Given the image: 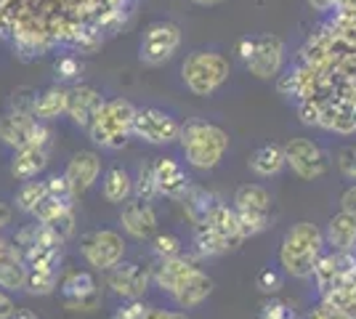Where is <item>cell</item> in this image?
<instances>
[{"label": "cell", "instance_id": "6da1fadb", "mask_svg": "<svg viewBox=\"0 0 356 319\" xmlns=\"http://www.w3.org/2000/svg\"><path fill=\"white\" fill-rule=\"evenodd\" d=\"M181 152L186 157V163L200 170H210L223 160V154L229 149V133L221 125L205 120H189L181 128Z\"/></svg>", "mask_w": 356, "mask_h": 319}, {"label": "cell", "instance_id": "7a4b0ae2", "mask_svg": "<svg viewBox=\"0 0 356 319\" xmlns=\"http://www.w3.org/2000/svg\"><path fill=\"white\" fill-rule=\"evenodd\" d=\"M322 245H325V234L312 221H298L296 227L287 229L282 247H280V261H282L284 272L300 279L314 277V269L322 259Z\"/></svg>", "mask_w": 356, "mask_h": 319}, {"label": "cell", "instance_id": "3957f363", "mask_svg": "<svg viewBox=\"0 0 356 319\" xmlns=\"http://www.w3.org/2000/svg\"><path fill=\"white\" fill-rule=\"evenodd\" d=\"M136 106L125 99H109L96 112L93 122L88 125L90 141L104 149H120L125 141L134 136Z\"/></svg>", "mask_w": 356, "mask_h": 319}, {"label": "cell", "instance_id": "277c9868", "mask_svg": "<svg viewBox=\"0 0 356 319\" xmlns=\"http://www.w3.org/2000/svg\"><path fill=\"white\" fill-rule=\"evenodd\" d=\"M229 75H232V67H229L226 56L218 51H192L181 64L184 85L194 96H202V99H208L218 91L229 80Z\"/></svg>", "mask_w": 356, "mask_h": 319}, {"label": "cell", "instance_id": "5b68a950", "mask_svg": "<svg viewBox=\"0 0 356 319\" xmlns=\"http://www.w3.org/2000/svg\"><path fill=\"white\" fill-rule=\"evenodd\" d=\"M48 128L43 120H38L30 109H11L0 117V141L11 149L22 147H45L48 144Z\"/></svg>", "mask_w": 356, "mask_h": 319}, {"label": "cell", "instance_id": "8992f818", "mask_svg": "<svg viewBox=\"0 0 356 319\" xmlns=\"http://www.w3.org/2000/svg\"><path fill=\"white\" fill-rule=\"evenodd\" d=\"M234 211H237L245 237H255L271 224V195L261 183H245L234 195Z\"/></svg>", "mask_w": 356, "mask_h": 319}, {"label": "cell", "instance_id": "52a82bcc", "mask_svg": "<svg viewBox=\"0 0 356 319\" xmlns=\"http://www.w3.org/2000/svg\"><path fill=\"white\" fill-rule=\"evenodd\" d=\"M181 48V27L173 22H152L144 35H141V43H138V59L149 64V67H160L168 59H173Z\"/></svg>", "mask_w": 356, "mask_h": 319}, {"label": "cell", "instance_id": "ba28073f", "mask_svg": "<svg viewBox=\"0 0 356 319\" xmlns=\"http://www.w3.org/2000/svg\"><path fill=\"white\" fill-rule=\"evenodd\" d=\"M181 122L165 112L160 106H141L136 109V120H134V136L144 144H154V147H165V144H173L181 136Z\"/></svg>", "mask_w": 356, "mask_h": 319}, {"label": "cell", "instance_id": "9c48e42d", "mask_svg": "<svg viewBox=\"0 0 356 319\" xmlns=\"http://www.w3.org/2000/svg\"><path fill=\"white\" fill-rule=\"evenodd\" d=\"M80 253L88 261V266L99 269V272H109L125 256V240L112 229H96L83 237Z\"/></svg>", "mask_w": 356, "mask_h": 319}, {"label": "cell", "instance_id": "30bf717a", "mask_svg": "<svg viewBox=\"0 0 356 319\" xmlns=\"http://www.w3.org/2000/svg\"><path fill=\"white\" fill-rule=\"evenodd\" d=\"M284 160H287V165L293 167V173L303 181L322 179L330 170L327 154L314 144L312 138H290L284 144Z\"/></svg>", "mask_w": 356, "mask_h": 319}, {"label": "cell", "instance_id": "8fae6325", "mask_svg": "<svg viewBox=\"0 0 356 319\" xmlns=\"http://www.w3.org/2000/svg\"><path fill=\"white\" fill-rule=\"evenodd\" d=\"M248 72L258 80H271L282 72L284 67V43L282 38L264 32V35H255L252 40V54L250 59L245 61Z\"/></svg>", "mask_w": 356, "mask_h": 319}, {"label": "cell", "instance_id": "7c38bea8", "mask_svg": "<svg viewBox=\"0 0 356 319\" xmlns=\"http://www.w3.org/2000/svg\"><path fill=\"white\" fill-rule=\"evenodd\" d=\"M152 274L147 266L136 263V261H120L118 266L109 269V290L122 298V301H138L149 290Z\"/></svg>", "mask_w": 356, "mask_h": 319}, {"label": "cell", "instance_id": "4fadbf2b", "mask_svg": "<svg viewBox=\"0 0 356 319\" xmlns=\"http://www.w3.org/2000/svg\"><path fill=\"white\" fill-rule=\"evenodd\" d=\"M61 301L72 311H90L99 306V285L88 272H72L61 279Z\"/></svg>", "mask_w": 356, "mask_h": 319}, {"label": "cell", "instance_id": "5bb4252c", "mask_svg": "<svg viewBox=\"0 0 356 319\" xmlns=\"http://www.w3.org/2000/svg\"><path fill=\"white\" fill-rule=\"evenodd\" d=\"M152 173H154V181H157V192L163 197L184 199L186 192L192 189V179L186 176L184 165L173 157H157L152 163Z\"/></svg>", "mask_w": 356, "mask_h": 319}, {"label": "cell", "instance_id": "9a60e30c", "mask_svg": "<svg viewBox=\"0 0 356 319\" xmlns=\"http://www.w3.org/2000/svg\"><path fill=\"white\" fill-rule=\"evenodd\" d=\"M319 128L332 133H356V96H335L322 101Z\"/></svg>", "mask_w": 356, "mask_h": 319}, {"label": "cell", "instance_id": "2e32d148", "mask_svg": "<svg viewBox=\"0 0 356 319\" xmlns=\"http://www.w3.org/2000/svg\"><path fill=\"white\" fill-rule=\"evenodd\" d=\"M120 224L134 240H149L154 234V229H157V213L149 202L136 197L134 202H122Z\"/></svg>", "mask_w": 356, "mask_h": 319}, {"label": "cell", "instance_id": "e0dca14e", "mask_svg": "<svg viewBox=\"0 0 356 319\" xmlns=\"http://www.w3.org/2000/svg\"><path fill=\"white\" fill-rule=\"evenodd\" d=\"M32 218L48 224V227L59 234L61 240H67V237L74 231L72 202H67V199H56V197H51V195H48V197L38 205V211L32 213Z\"/></svg>", "mask_w": 356, "mask_h": 319}, {"label": "cell", "instance_id": "ac0fdd59", "mask_svg": "<svg viewBox=\"0 0 356 319\" xmlns=\"http://www.w3.org/2000/svg\"><path fill=\"white\" fill-rule=\"evenodd\" d=\"M102 104H104V99H102V93L96 91L93 85H74V88H70L67 115L72 117L74 125H80V128L88 131V125L93 122V117L102 109Z\"/></svg>", "mask_w": 356, "mask_h": 319}, {"label": "cell", "instance_id": "d6986e66", "mask_svg": "<svg viewBox=\"0 0 356 319\" xmlns=\"http://www.w3.org/2000/svg\"><path fill=\"white\" fill-rule=\"evenodd\" d=\"M64 176L70 179V183L74 186V192L77 195H83V192H88L93 183L99 181V176H102V157L96 152H77L67 163V170H64Z\"/></svg>", "mask_w": 356, "mask_h": 319}, {"label": "cell", "instance_id": "ffe728a7", "mask_svg": "<svg viewBox=\"0 0 356 319\" xmlns=\"http://www.w3.org/2000/svg\"><path fill=\"white\" fill-rule=\"evenodd\" d=\"M200 224H208V227L213 229V231H216V234H218V237H221L223 243L229 245L232 250L239 247L242 240H248L237 211H234V208H229V205H221V202H218V205L208 213V218H205V221H200Z\"/></svg>", "mask_w": 356, "mask_h": 319}, {"label": "cell", "instance_id": "44dd1931", "mask_svg": "<svg viewBox=\"0 0 356 319\" xmlns=\"http://www.w3.org/2000/svg\"><path fill=\"white\" fill-rule=\"evenodd\" d=\"M210 293H213V279H210L205 272L192 269V272L178 282V288L173 290L170 295L176 298L178 306H184V309H194V306H200L202 301H208Z\"/></svg>", "mask_w": 356, "mask_h": 319}, {"label": "cell", "instance_id": "7402d4cb", "mask_svg": "<svg viewBox=\"0 0 356 319\" xmlns=\"http://www.w3.org/2000/svg\"><path fill=\"white\" fill-rule=\"evenodd\" d=\"M325 243L335 253H348L356 247V213L341 211L327 221Z\"/></svg>", "mask_w": 356, "mask_h": 319}, {"label": "cell", "instance_id": "603a6c76", "mask_svg": "<svg viewBox=\"0 0 356 319\" xmlns=\"http://www.w3.org/2000/svg\"><path fill=\"white\" fill-rule=\"evenodd\" d=\"M45 165H48L45 147H22V149H14V157H11V176L19 181H30L43 173Z\"/></svg>", "mask_w": 356, "mask_h": 319}, {"label": "cell", "instance_id": "cb8c5ba5", "mask_svg": "<svg viewBox=\"0 0 356 319\" xmlns=\"http://www.w3.org/2000/svg\"><path fill=\"white\" fill-rule=\"evenodd\" d=\"M27 285V263L22 250L8 245L3 259H0V288L8 290V293H19Z\"/></svg>", "mask_w": 356, "mask_h": 319}, {"label": "cell", "instance_id": "d4e9b609", "mask_svg": "<svg viewBox=\"0 0 356 319\" xmlns=\"http://www.w3.org/2000/svg\"><path fill=\"white\" fill-rule=\"evenodd\" d=\"M67 104H70V88L51 85L32 99V115L43 122L56 120L61 115H67Z\"/></svg>", "mask_w": 356, "mask_h": 319}, {"label": "cell", "instance_id": "484cf974", "mask_svg": "<svg viewBox=\"0 0 356 319\" xmlns=\"http://www.w3.org/2000/svg\"><path fill=\"white\" fill-rule=\"evenodd\" d=\"M102 195L112 205H122L134 197V176L122 165H112L102 179Z\"/></svg>", "mask_w": 356, "mask_h": 319}, {"label": "cell", "instance_id": "4316f807", "mask_svg": "<svg viewBox=\"0 0 356 319\" xmlns=\"http://www.w3.org/2000/svg\"><path fill=\"white\" fill-rule=\"evenodd\" d=\"M197 269L192 261L184 259V256H173V259H160V263L154 266V274L152 279L157 282V288L163 293H173L178 288V282L186 277V274Z\"/></svg>", "mask_w": 356, "mask_h": 319}, {"label": "cell", "instance_id": "83f0119b", "mask_svg": "<svg viewBox=\"0 0 356 319\" xmlns=\"http://www.w3.org/2000/svg\"><path fill=\"white\" fill-rule=\"evenodd\" d=\"M250 170L258 176V179H271V176H277L284 165H287V160H284V147L280 144H264V147H258L255 152L250 154Z\"/></svg>", "mask_w": 356, "mask_h": 319}, {"label": "cell", "instance_id": "f1b7e54d", "mask_svg": "<svg viewBox=\"0 0 356 319\" xmlns=\"http://www.w3.org/2000/svg\"><path fill=\"white\" fill-rule=\"evenodd\" d=\"M61 266H48V269H27V285L24 293L30 295H51L59 285Z\"/></svg>", "mask_w": 356, "mask_h": 319}, {"label": "cell", "instance_id": "f546056e", "mask_svg": "<svg viewBox=\"0 0 356 319\" xmlns=\"http://www.w3.org/2000/svg\"><path fill=\"white\" fill-rule=\"evenodd\" d=\"M314 279L319 282V290L322 293H330L335 290L343 282V269H341V259L338 256H322L316 269H314Z\"/></svg>", "mask_w": 356, "mask_h": 319}, {"label": "cell", "instance_id": "4dcf8cb0", "mask_svg": "<svg viewBox=\"0 0 356 319\" xmlns=\"http://www.w3.org/2000/svg\"><path fill=\"white\" fill-rule=\"evenodd\" d=\"M48 197V186H45V181H24L22 183V189L16 192V208L22 213H27V215H32V213L38 211V205L43 202V199Z\"/></svg>", "mask_w": 356, "mask_h": 319}, {"label": "cell", "instance_id": "1f68e13d", "mask_svg": "<svg viewBox=\"0 0 356 319\" xmlns=\"http://www.w3.org/2000/svg\"><path fill=\"white\" fill-rule=\"evenodd\" d=\"M216 205H218L216 197H213L210 192H205V189H189L186 197H184V208H186V213H189V218H192L194 224L205 221L208 213L213 211Z\"/></svg>", "mask_w": 356, "mask_h": 319}, {"label": "cell", "instance_id": "d6a6232c", "mask_svg": "<svg viewBox=\"0 0 356 319\" xmlns=\"http://www.w3.org/2000/svg\"><path fill=\"white\" fill-rule=\"evenodd\" d=\"M194 243H197V250H200L202 256H221L226 250H232L208 224H197V227H194Z\"/></svg>", "mask_w": 356, "mask_h": 319}, {"label": "cell", "instance_id": "836d02e7", "mask_svg": "<svg viewBox=\"0 0 356 319\" xmlns=\"http://www.w3.org/2000/svg\"><path fill=\"white\" fill-rule=\"evenodd\" d=\"M134 195L138 199H144V202H152L154 197H160L154 173H152V163H144L138 167V176L134 179Z\"/></svg>", "mask_w": 356, "mask_h": 319}, {"label": "cell", "instance_id": "e575fe53", "mask_svg": "<svg viewBox=\"0 0 356 319\" xmlns=\"http://www.w3.org/2000/svg\"><path fill=\"white\" fill-rule=\"evenodd\" d=\"M45 186H48V195L56 199L72 202V199L77 197V192H74V186L70 183L67 176H51V179H45Z\"/></svg>", "mask_w": 356, "mask_h": 319}, {"label": "cell", "instance_id": "d590c367", "mask_svg": "<svg viewBox=\"0 0 356 319\" xmlns=\"http://www.w3.org/2000/svg\"><path fill=\"white\" fill-rule=\"evenodd\" d=\"M152 250L157 259H173V256H181V240L176 234H160V237H154Z\"/></svg>", "mask_w": 356, "mask_h": 319}, {"label": "cell", "instance_id": "8d00e7d4", "mask_svg": "<svg viewBox=\"0 0 356 319\" xmlns=\"http://www.w3.org/2000/svg\"><path fill=\"white\" fill-rule=\"evenodd\" d=\"M298 115H300V120L306 122V125H319V115H322V101L319 99H300V104H298Z\"/></svg>", "mask_w": 356, "mask_h": 319}, {"label": "cell", "instance_id": "74e56055", "mask_svg": "<svg viewBox=\"0 0 356 319\" xmlns=\"http://www.w3.org/2000/svg\"><path fill=\"white\" fill-rule=\"evenodd\" d=\"M54 69H56L59 80H74V77H80V72H83V64H80L77 56H61Z\"/></svg>", "mask_w": 356, "mask_h": 319}, {"label": "cell", "instance_id": "f35d334b", "mask_svg": "<svg viewBox=\"0 0 356 319\" xmlns=\"http://www.w3.org/2000/svg\"><path fill=\"white\" fill-rule=\"evenodd\" d=\"M335 163H338V170H341L346 179L356 181V147H343Z\"/></svg>", "mask_w": 356, "mask_h": 319}, {"label": "cell", "instance_id": "ab89813d", "mask_svg": "<svg viewBox=\"0 0 356 319\" xmlns=\"http://www.w3.org/2000/svg\"><path fill=\"white\" fill-rule=\"evenodd\" d=\"M261 319H296V311L282 301H268L261 306Z\"/></svg>", "mask_w": 356, "mask_h": 319}, {"label": "cell", "instance_id": "60d3db41", "mask_svg": "<svg viewBox=\"0 0 356 319\" xmlns=\"http://www.w3.org/2000/svg\"><path fill=\"white\" fill-rule=\"evenodd\" d=\"M258 288L264 290V293H277V290L282 288V277L274 269H264V272L258 274Z\"/></svg>", "mask_w": 356, "mask_h": 319}, {"label": "cell", "instance_id": "b9f144b4", "mask_svg": "<svg viewBox=\"0 0 356 319\" xmlns=\"http://www.w3.org/2000/svg\"><path fill=\"white\" fill-rule=\"evenodd\" d=\"M147 311H149V309L141 304V301H128L125 306H120L115 317H118V319H144V317H147Z\"/></svg>", "mask_w": 356, "mask_h": 319}, {"label": "cell", "instance_id": "7bdbcfd3", "mask_svg": "<svg viewBox=\"0 0 356 319\" xmlns=\"http://www.w3.org/2000/svg\"><path fill=\"white\" fill-rule=\"evenodd\" d=\"M16 314V304L8 290L0 288V319H11Z\"/></svg>", "mask_w": 356, "mask_h": 319}, {"label": "cell", "instance_id": "ee69618b", "mask_svg": "<svg viewBox=\"0 0 356 319\" xmlns=\"http://www.w3.org/2000/svg\"><path fill=\"white\" fill-rule=\"evenodd\" d=\"M144 319H189V317H186V314H181V311H160V309H149Z\"/></svg>", "mask_w": 356, "mask_h": 319}, {"label": "cell", "instance_id": "f6af8a7d", "mask_svg": "<svg viewBox=\"0 0 356 319\" xmlns=\"http://www.w3.org/2000/svg\"><path fill=\"white\" fill-rule=\"evenodd\" d=\"M309 3V8H314V11H332L335 6H341L343 0H306Z\"/></svg>", "mask_w": 356, "mask_h": 319}, {"label": "cell", "instance_id": "bcb514c9", "mask_svg": "<svg viewBox=\"0 0 356 319\" xmlns=\"http://www.w3.org/2000/svg\"><path fill=\"white\" fill-rule=\"evenodd\" d=\"M341 205H343V211H348V213H356V186H351L346 195L341 197Z\"/></svg>", "mask_w": 356, "mask_h": 319}, {"label": "cell", "instance_id": "7dc6e473", "mask_svg": "<svg viewBox=\"0 0 356 319\" xmlns=\"http://www.w3.org/2000/svg\"><path fill=\"white\" fill-rule=\"evenodd\" d=\"M11 213H14L11 211V205L0 199V229H6L8 224H11Z\"/></svg>", "mask_w": 356, "mask_h": 319}, {"label": "cell", "instance_id": "c3c4849f", "mask_svg": "<svg viewBox=\"0 0 356 319\" xmlns=\"http://www.w3.org/2000/svg\"><path fill=\"white\" fill-rule=\"evenodd\" d=\"M11 319H38V317H35L32 311H27V309H19V311H16V314Z\"/></svg>", "mask_w": 356, "mask_h": 319}, {"label": "cell", "instance_id": "681fc988", "mask_svg": "<svg viewBox=\"0 0 356 319\" xmlns=\"http://www.w3.org/2000/svg\"><path fill=\"white\" fill-rule=\"evenodd\" d=\"M192 3H197V6H218L223 0H192Z\"/></svg>", "mask_w": 356, "mask_h": 319}, {"label": "cell", "instance_id": "f907efd6", "mask_svg": "<svg viewBox=\"0 0 356 319\" xmlns=\"http://www.w3.org/2000/svg\"><path fill=\"white\" fill-rule=\"evenodd\" d=\"M6 32H8V24H6V19H3V16H0V40H3V38H6Z\"/></svg>", "mask_w": 356, "mask_h": 319}, {"label": "cell", "instance_id": "816d5d0a", "mask_svg": "<svg viewBox=\"0 0 356 319\" xmlns=\"http://www.w3.org/2000/svg\"><path fill=\"white\" fill-rule=\"evenodd\" d=\"M6 247H8V243H6L3 237H0V259H3V253H6Z\"/></svg>", "mask_w": 356, "mask_h": 319}, {"label": "cell", "instance_id": "f5cc1de1", "mask_svg": "<svg viewBox=\"0 0 356 319\" xmlns=\"http://www.w3.org/2000/svg\"><path fill=\"white\" fill-rule=\"evenodd\" d=\"M109 319H118V317H109Z\"/></svg>", "mask_w": 356, "mask_h": 319}]
</instances>
